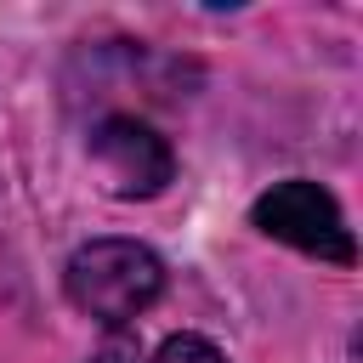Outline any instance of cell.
I'll use <instances>...</instances> for the list:
<instances>
[{"label": "cell", "instance_id": "obj_1", "mask_svg": "<svg viewBox=\"0 0 363 363\" xmlns=\"http://www.w3.org/2000/svg\"><path fill=\"white\" fill-rule=\"evenodd\" d=\"M62 289L85 318L119 329V323H136L164 295V261L136 238H91L68 255Z\"/></svg>", "mask_w": 363, "mask_h": 363}, {"label": "cell", "instance_id": "obj_2", "mask_svg": "<svg viewBox=\"0 0 363 363\" xmlns=\"http://www.w3.org/2000/svg\"><path fill=\"white\" fill-rule=\"evenodd\" d=\"M250 221H255L267 238H278V244H289V250H301V255H318V261H340V267H346V261L357 255V250H352V227H346L335 193L318 187V182H306V176H289V182L267 187V193L255 199Z\"/></svg>", "mask_w": 363, "mask_h": 363}, {"label": "cell", "instance_id": "obj_3", "mask_svg": "<svg viewBox=\"0 0 363 363\" xmlns=\"http://www.w3.org/2000/svg\"><path fill=\"white\" fill-rule=\"evenodd\" d=\"M91 164H96V176L113 199H153L176 176L170 142L136 113H108L91 130Z\"/></svg>", "mask_w": 363, "mask_h": 363}, {"label": "cell", "instance_id": "obj_4", "mask_svg": "<svg viewBox=\"0 0 363 363\" xmlns=\"http://www.w3.org/2000/svg\"><path fill=\"white\" fill-rule=\"evenodd\" d=\"M153 363H227L204 335H170L159 352H153Z\"/></svg>", "mask_w": 363, "mask_h": 363}, {"label": "cell", "instance_id": "obj_5", "mask_svg": "<svg viewBox=\"0 0 363 363\" xmlns=\"http://www.w3.org/2000/svg\"><path fill=\"white\" fill-rule=\"evenodd\" d=\"M91 363H142V357H136V346H125V340H113V346H102V352H96Z\"/></svg>", "mask_w": 363, "mask_h": 363}]
</instances>
